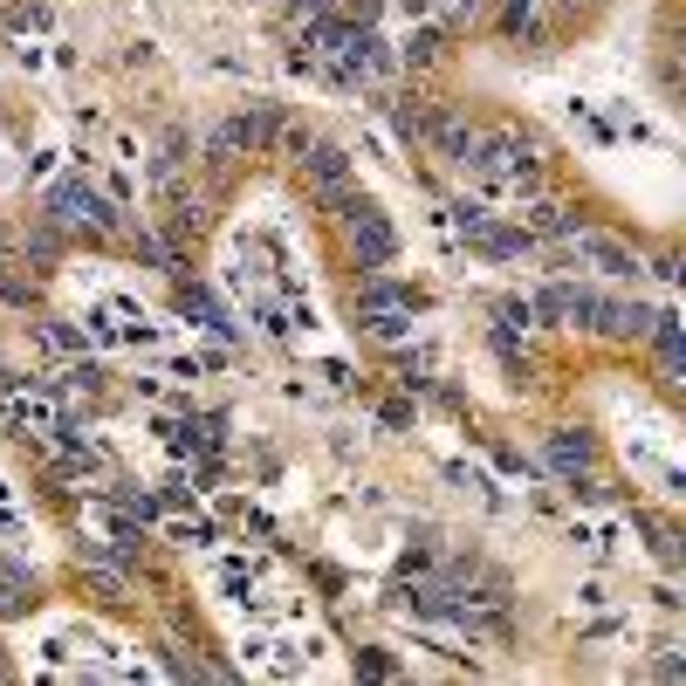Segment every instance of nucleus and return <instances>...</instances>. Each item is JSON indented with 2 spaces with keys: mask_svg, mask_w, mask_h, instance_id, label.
<instances>
[{
  "mask_svg": "<svg viewBox=\"0 0 686 686\" xmlns=\"http://www.w3.org/2000/svg\"><path fill=\"white\" fill-rule=\"evenodd\" d=\"M48 220L69 226V234H117V207L83 179H62L56 193H48Z\"/></svg>",
  "mask_w": 686,
  "mask_h": 686,
  "instance_id": "1",
  "label": "nucleus"
},
{
  "mask_svg": "<svg viewBox=\"0 0 686 686\" xmlns=\"http://www.w3.org/2000/svg\"><path fill=\"white\" fill-rule=\"evenodd\" d=\"M295 165L310 172V186H316V199H323V207H344V186H350V151H344V144H323V138H310Z\"/></svg>",
  "mask_w": 686,
  "mask_h": 686,
  "instance_id": "2",
  "label": "nucleus"
},
{
  "mask_svg": "<svg viewBox=\"0 0 686 686\" xmlns=\"http://www.w3.org/2000/svg\"><path fill=\"white\" fill-rule=\"evenodd\" d=\"M282 104H254V111H241V117H226L220 124V138H213V151H261L275 131H282Z\"/></svg>",
  "mask_w": 686,
  "mask_h": 686,
  "instance_id": "3",
  "label": "nucleus"
},
{
  "mask_svg": "<svg viewBox=\"0 0 686 686\" xmlns=\"http://www.w3.org/2000/svg\"><path fill=\"white\" fill-rule=\"evenodd\" d=\"M350 254H358V268H385L392 254H398L392 220L371 213V207H350Z\"/></svg>",
  "mask_w": 686,
  "mask_h": 686,
  "instance_id": "4",
  "label": "nucleus"
},
{
  "mask_svg": "<svg viewBox=\"0 0 686 686\" xmlns=\"http://www.w3.org/2000/svg\"><path fill=\"white\" fill-rule=\"evenodd\" d=\"M570 241H577V254L604 275V282H625V275H639V254H631L625 241H612V234H583V226H577Z\"/></svg>",
  "mask_w": 686,
  "mask_h": 686,
  "instance_id": "5",
  "label": "nucleus"
},
{
  "mask_svg": "<svg viewBox=\"0 0 686 686\" xmlns=\"http://www.w3.org/2000/svg\"><path fill=\"white\" fill-rule=\"evenodd\" d=\"M549 467L570 480V488H591V480H583V467H591V433H549Z\"/></svg>",
  "mask_w": 686,
  "mask_h": 686,
  "instance_id": "6",
  "label": "nucleus"
},
{
  "mask_svg": "<svg viewBox=\"0 0 686 686\" xmlns=\"http://www.w3.org/2000/svg\"><path fill=\"white\" fill-rule=\"evenodd\" d=\"M426 131H433V144L446 151V159H453V165H474V151H480V131H467V124H461V117H446V111H440L433 124H426Z\"/></svg>",
  "mask_w": 686,
  "mask_h": 686,
  "instance_id": "7",
  "label": "nucleus"
},
{
  "mask_svg": "<svg viewBox=\"0 0 686 686\" xmlns=\"http://www.w3.org/2000/svg\"><path fill=\"white\" fill-rule=\"evenodd\" d=\"M522 234H577V220L556 207V199H536V207H528V226Z\"/></svg>",
  "mask_w": 686,
  "mask_h": 686,
  "instance_id": "8",
  "label": "nucleus"
},
{
  "mask_svg": "<svg viewBox=\"0 0 686 686\" xmlns=\"http://www.w3.org/2000/svg\"><path fill=\"white\" fill-rule=\"evenodd\" d=\"M179 165H186V138H179V131H165V144H159V165H151V172H159V179H172Z\"/></svg>",
  "mask_w": 686,
  "mask_h": 686,
  "instance_id": "9",
  "label": "nucleus"
},
{
  "mask_svg": "<svg viewBox=\"0 0 686 686\" xmlns=\"http://www.w3.org/2000/svg\"><path fill=\"white\" fill-rule=\"evenodd\" d=\"M28 612V583L21 577H0V618H21Z\"/></svg>",
  "mask_w": 686,
  "mask_h": 686,
  "instance_id": "10",
  "label": "nucleus"
},
{
  "mask_svg": "<svg viewBox=\"0 0 686 686\" xmlns=\"http://www.w3.org/2000/svg\"><path fill=\"white\" fill-rule=\"evenodd\" d=\"M56 247H62V241H56V220L28 234V254H35V268H42V275H48V261H56Z\"/></svg>",
  "mask_w": 686,
  "mask_h": 686,
  "instance_id": "11",
  "label": "nucleus"
},
{
  "mask_svg": "<svg viewBox=\"0 0 686 686\" xmlns=\"http://www.w3.org/2000/svg\"><path fill=\"white\" fill-rule=\"evenodd\" d=\"M440 56V28H419V35H405V62H433Z\"/></svg>",
  "mask_w": 686,
  "mask_h": 686,
  "instance_id": "12",
  "label": "nucleus"
},
{
  "mask_svg": "<svg viewBox=\"0 0 686 686\" xmlns=\"http://www.w3.org/2000/svg\"><path fill=\"white\" fill-rule=\"evenodd\" d=\"M14 261H8V254H0V295H8V302H28V282H21V275H8Z\"/></svg>",
  "mask_w": 686,
  "mask_h": 686,
  "instance_id": "13",
  "label": "nucleus"
},
{
  "mask_svg": "<svg viewBox=\"0 0 686 686\" xmlns=\"http://www.w3.org/2000/svg\"><path fill=\"white\" fill-rule=\"evenodd\" d=\"M0 536H21V515H14V501H8V480H0Z\"/></svg>",
  "mask_w": 686,
  "mask_h": 686,
  "instance_id": "14",
  "label": "nucleus"
}]
</instances>
